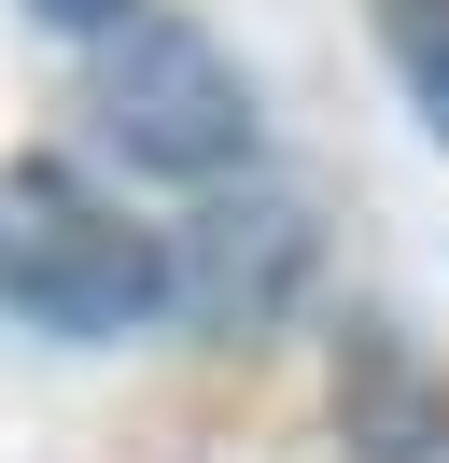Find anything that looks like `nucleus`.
Segmentation results:
<instances>
[{
  "instance_id": "nucleus-3",
  "label": "nucleus",
  "mask_w": 449,
  "mask_h": 463,
  "mask_svg": "<svg viewBox=\"0 0 449 463\" xmlns=\"http://www.w3.org/2000/svg\"><path fill=\"white\" fill-rule=\"evenodd\" d=\"M337 421L379 463H435L449 449V393H435V365H421L393 323H351V351H337Z\"/></svg>"
},
{
  "instance_id": "nucleus-2",
  "label": "nucleus",
  "mask_w": 449,
  "mask_h": 463,
  "mask_svg": "<svg viewBox=\"0 0 449 463\" xmlns=\"http://www.w3.org/2000/svg\"><path fill=\"white\" fill-rule=\"evenodd\" d=\"M84 113H99V141L127 155V169H155V183H224L253 155V85L183 29V14L112 29L99 71H84Z\"/></svg>"
},
{
  "instance_id": "nucleus-4",
  "label": "nucleus",
  "mask_w": 449,
  "mask_h": 463,
  "mask_svg": "<svg viewBox=\"0 0 449 463\" xmlns=\"http://www.w3.org/2000/svg\"><path fill=\"white\" fill-rule=\"evenodd\" d=\"M379 43H393L407 99L435 113V141H449V0H379Z\"/></svg>"
},
{
  "instance_id": "nucleus-5",
  "label": "nucleus",
  "mask_w": 449,
  "mask_h": 463,
  "mask_svg": "<svg viewBox=\"0 0 449 463\" xmlns=\"http://www.w3.org/2000/svg\"><path fill=\"white\" fill-rule=\"evenodd\" d=\"M28 14H56V29H84V43H112V29H140V0H28Z\"/></svg>"
},
{
  "instance_id": "nucleus-1",
  "label": "nucleus",
  "mask_w": 449,
  "mask_h": 463,
  "mask_svg": "<svg viewBox=\"0 0 449 463\" xmlns=\"http://www.w3.org/2000/svg\"><path fill=\"white\" fill-rule=\"evenodd\" d=\"M155 295H168L155 225H127L71 155H14L0 169V309L14 323H43V337H127Z\"/></svg>"
}]
</instances>
